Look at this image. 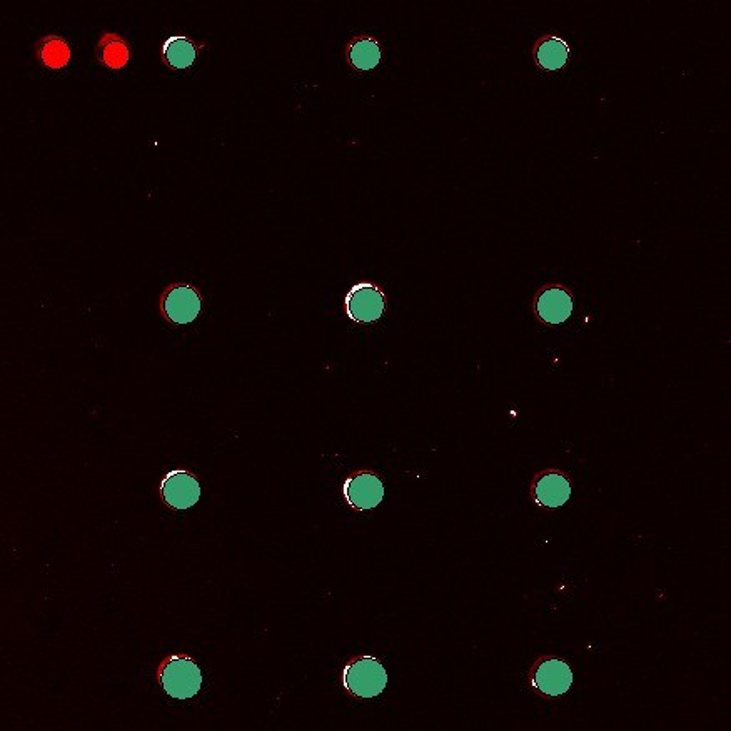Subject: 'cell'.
Wrapping results in <instances>:
<instances>
[{"instance_id":"obj_1","label":"cell","mask_w":731,"mask_h":731,"mask_svg":"<svg viewBox=\"0 0 731 731\" xmlns=\"http://www.w3.org/2000/svg\"><path fill=\"white\" fill-rule=\"evenodd\" d=\"M343 683L351 695L369 700L383 693L388 685V673L381 661L373 656H363L346 666Z\"/></svg>"},{"instance_id":"obj_2","label":"cell","mask_w":731,"mask_h":731,"mask_svg":"<svg viewBox=\"0 0 731 731\" xmlns=\"http://www.w3.org/2000/svg\"><path fill=\"white\" fill-rule=\"evenodd\" d=\"M162 688L174 700H191L201 690L202 675L196 661L187 656H172L159 673Z\"/></svg>"},{"instance_id":"obj_3","label":"cell","mask_w":731,"mask_h":731,"mask_svg":"<svg viewBox=\"0 0 731 731\" xmlns=\"http://www.w3.org/2000/svg\"><path fill=\"white\" fill-rule=\"evenodd\" d=\"M161 309L169 323L174 326H186L196 321L201 313V294L196 288L187 284H172L162 294Z\"/></svg>"},{"instance_id":"obj_4","label":"cell","mask_w":731,"mask_h":731,"mask_svg":"<svg viewBox=\"0 0 731 731\" xmlns=\"http://www.w3.org/2000/svg\"><path fill=\"white\" fill-rule=\"evenodd\" d=\"M346 313L354 323L371 324L381 319L386 309V298L378 286L369 283L356 284L344 301Z\"/></svg>"},{"instance_id":"obj_5","label":"cell","mask_w":731,"mask_h":731,"mask_svg":"<svg viewBox=\"0 0 731 731\" xmlns=\"http://www.w3.org/2000/svg\"><path fill=\"white\" fill-rule=\"evenodd\" d=\"M162 500L172 510H189L201 498V486L187 471H171L161 483Z\"/></svg>"},{"instance_id":"obj_6","label":"cell","mask_w":731,"mask_h":731,"mask_svg":"<svg viewBox=\"0 0 731 731\" xmlns=\"http://www.w3.org/2000/svg\"><path fill=\"white\" fill-rule=\"evenodd\" d=\"M344 498L354 510H374L384 498L383 481L376 474L361 471L346 479L343 488Z\"/></svg>"},{"instance_id":"obj_7","label":"cell","mask_w":731,"mask_h":731,"mask_svg":"<svg viewBox=\"0 0 731 731\" xmlns=\"http://www.w3.org/2000/svg\"><path fill=\"white\" fill-rule=\"evenodd\" d=\"M535 313L541 323L558 326L570 319L573 313V298L570 291L558 284L541 289L535 299Z\"/></svg>"},{"instance_id":"obj_8","label":"cell","mask_w":731,"mask_h":731,"mask_svg":"<svg viewBox=\"0 0 731 731\" xmlns=\"http://www.w3.org/2000/svg\"><path fill=\"white\" fill-rule=\"evenodd\" d=\"M573 685V673L566 661L546 658L533 671V686L546 696H561Z\"/></svg>"},{"instance_id":"obj_9","label":"cell","mask_w":731,"mask_h":731,"mask_svg":"<svg viewBox=\"0 0 731 731\" xmlns=\"http://www.w3.org/2000/svg\"><path fill=\"white\" fill-rule=\"evenodd\" d=\"M533 498L536 505L546 510H555L560 506L566 505L571 498L570 479L560 471H545V473L536 476L535 484H533Z\"/></svg>"},{"instance_id":"obj_10","label":"cell","mask_w":731,"mask_h":731,"mask_svg":"<svg viewBox=\"0 0 731 731\" xmlns=\"http://www.w3.org/2000/svg\"><path fill=\"white\" fill-rule=\"evenodd\" d=\"M197 59V47L191 39L182 36L169 37L162 46V61L172 71L191 67Z\"/></svg>"},{"instance_id":"obj_11","label":"cell","mask_w":731,"mask_h":731,"mask_svg":"<svg viewBox=\"0 0 731 731\" xmlns=\"http://www.w3.org/2000/svg\"><path fill=\"white\" fill-rule=\"evenodd\" d=\"M538 66L546 71H560L570 59V47L560 37H545L535 49Z\"/></svg>"},{"instance_id":"obj_12","label":"cell","mask_w":731,"mask_h":731,"mask_svg":"<svg viewBox=\"0 0 731 731\" xmlns=\"http://www.w3.org/2000/svg\"><path fill=\"white\" fill-rule=\"evenodd\" d=\"M348 61L358 71H371L381 62V47L373 37H358L348 47Z\"/></svg>"},{"instance_id":"obj_13","label":"cell","mask_w":731,"mask_h":731,"mask_svg":"<svg viewBox=\"0 0 731 731\" xmlns=\"http://www.w3.org/2000/svg\"><path fill=\"white\" fill-rule=\"evenodd\" d=\"M131 52L127 42L117 34H104L97 44V59L109 69H122L129 62Z\"/></svg>"},{"instance_id":"obj_14","label":"cell","mask_w":731,"mask_h":731,"mask_svg":"<svg viewBox=\"0 0 731 731\" xmlns=\"http://www.w3.org/2000/svg\"><path fill=\"white\" fill-rule=\"evenodd\" d=\"M36 54L42 64L51 69H62L71 61V49L61 37L47 36L37 42Z\"/></svg>"}]
</instances>
